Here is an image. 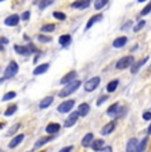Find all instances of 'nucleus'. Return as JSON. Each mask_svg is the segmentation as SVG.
<instances>
[{
    "instance_id": "a878e982",
    "label": "nucleus",
    "mask_w": 151,
    "mask_h": 152,
    "mask_svg": "<svg viewBox=\"0 0 151 152\" xmlns=\"http://www.w3.org/2000/svg\"><path fill=\"white\" fill-rule=\"evenodd\" d=\"M118 83H119V81H118V80H114V81H111V82L107 83V86H106L107 93L115 91V90H117V87H118Z\"/></svg>"
},
{
    "instance_id": "f8f14e48",
    "label": "nucleus",
    "mask_w": 151,
    "mask_h": 152,
    "mask_svg": "<svg viewBox=\"0 0 151 152\" xmlns=\"http://www.w3.org/2000/svg\"><path fill=\"white\" fill-rule=\"evenodd\" d=\"M90 4V0H76V1L72 4V8H76V10H85V8L89 7Z\"/></svg>"
},
{
    "instance_id": "f704fd0d",
    "label": "nucleus",
    "mask_w": 151,
    "mask_h": 152,
    "mask_svg": "<svg viewBox=\"0 0 151 152\" xmlns=\"http://www.w3.org/2000/svg\"><path fill=\"white\" fill-rule=\"evenodd\" d=\"M16 97V93L15 91H11V93H8V94H5L4 97H3V101H8V99H13Z\"/></svg>"
},
{
    "instance_id": "79ce46f5",
    "label": "nucleus",
    "mask_w": 151,
    "mask_h": 152,
    "mask_svg": "<svg viewBox=\"0 0 151 152\" xmlns=\"http://www.w3.org/2000/svg\"><path fill=\"white\" fill-rule=\"evenodd\" d=\"M130 25H131V21H129V23H127V24H125L123 27H122V31H127V28H129Z\"/></svg>"
},
{
    "instance_id": "a211bd4d",
    "label": "nucleus",
    "mask_w": 151,
    "mask_h": 152,
    "mask_svg": "<svg viewBox=\"0 0 151 152\" xmlns=\"http://www.w3.org/2000/svg\"><path fill=\"white\" fill-rule=\"evenodd\" d=\"M45 131L48 134H51V135H54V134H57L60 131V124L59 123H51V124H48V126H46V128H45Z\"/></svg>"
},
{
    "instance_id": "0eeeda50",
    "label": "nucleus",
    "mask_w": 151,
    "mask_h": 152,
    "mask_svg": "<svg viewBox=\"0 0 151 152\" xmlns=\"http://www.w3.org/2000/svg\"><path fill=\"white\" fill-rule=\"evenodd\" d=\"M74 103L76 102L73 101V99H69V101H66V102H64V103H61L59 107H57V110L60 111V113H62V114H65V113H69L72 109L74 107Z\"/></svg>"
},
{
    "instance_id": "f257e3e1",
    "label": "nucleus",
    "mask_w": 151,
    "mask_h": 152,
    "mask_svg": "<svg viewBox=\"0 0 151 152\" xmlns=\"http://www.w3.org/2000/svg\"><path fill=\"white\" fill-rule=\"evenodd\" d=\"M80 86H81V81H78V80H74V81H72V82L66 83V86L60 91L59 97L64 98V97H68V95L73 94V93H74Z\"/></svg>"
},
{
    "instance_id": "1a4fd4ad",
    "label": "nucleus",
    "mask_w": 151,
    "mask_h": 152,
    "mask_svg": "<svg viewBox=\"0 0 151 152\" xmlns=\"http://www.w3.org/2000/svg\"><path fill=\"white\" fill-rule=\"evenodd\" d=\"M138 140L135 138H131L126 144V152H138Z\"/></svg>"
},
{
    "instance_id": "2f4dec72",
    "label": "nucleus",
    "mask_w": 151,
    "mask_h": 152,
    "mask_svg": "<svg viewBox=\"0 0 151 152\" xmlns=\"http://www.w3.org/2000/svg\"><path fill=\"white\" fill-rule=\"evenodd\" d=\"M147 140H149V136H146V138H144L141 143H139V145H138V152H143V151H144V148H146V144H147Z\"/></svg>"
},
{
    "instance_id": "f3484780",
    "label": "nucleus",
    "mask_w": 151,
    "mask_h": 152,
    "mask_svg": "<svg viewBox=\"0 0 151 152\" xmlns=\"http://www.w3.org/2000/svg\"><path fill=\"white\" fill-rule=\"evenodd\" d=\"M102 15H95V16H93L92 17V19L90 20H89V21H88V24H86V27H85V31H88V29H90L92 27H93V25H94L95 24V23H98V21H101V20H102Z\"/></svg>"
},
{
    "instance_id": "2eb2a0df",
    "label": "nucleus",
    "mask_w": 151,
    "mask_h": 152,
    "mask_svg": "<svg viewBox=\"0 0 151 152\" xmlns=\"http://www.w3.org/2000/svg\"><path fill=\"white\" fill-rule=\"evenodd\" d=\"M114 128H115V122L113 121V122H110V123H107L105 127L101 130V135H103V136L109 135V134H111L113 131H114Z\"/></svg>"
},
{
    "instance_id": "39448f33",
    "label": "nucleus",
    "mask_w": 151,
    "mask_h": 152,
    "mask_svg": "<svg viewBox=\"0 0 151 152\" xmlns=\"http://www.w3.org/2000/svg\"><path fill=\"white\" fill-rule=\"evenodd\" d=\"M100 82H101V78L100 77H93V78H90L89 81H86V82H85V85H84V89H85V91H88V93L94 91V90L100 86Z\"/></svg>"
},
{
    "instance_id": "4c0bfd02",
    "label": "nucleus",
    "mask_w": 151,
    "mask_h": 152,
    "mask_svg": "<svg viewBox=\"0 0 151 152\" xmlns=\"http://www.w3.org/2000/svg\"><path fill=\"white\" fill-rule=\"evenodd\" d=\"M107 99H109V97H107V95H102V97H101V98L97 101V104H98V106H101V104H102L103 102H106Z\"/></svg>"
},
{
    "instance_id": "412c9836",
    "label": "nucleus",
    "mask_w": 151,
    "mask_h": 152,
    "mask_svg": "<svg viewBox=\"0 0 151 152\" xmlns=\"http://www.w3.org/2000/svg\"><path fill=\"white\" fill-rule=\"evenodd\" d=\"M147 61H149V57L143 58V60H142V61H139V62H135V64H133V66H131V73H133V74H135V73L138 72V70L141 69L142 66H143L144 64L147 62Z\"/></svg>"
},
{
    "instance_id": "58836bf2",
    "label": "nucleus",
    "mask_w": 151,
    "mask_h": 152,
    "mask_svg": "<svg viewBox=\"0 0 151 152\" xmlns=\"http://www.w3.org/2000/svg\"><path fill=\"white\" fill-rule=\"evenodd\" d=\"M29 16H31V12H29V11H25V12L21 15V19H23V20H25V21H27V20L29 19Z\"/></svg>"
},
{
    "instance_id": "7ed1b4c3",
    "label": "nucleus",
    "mask_w": 151,
    "mask_h": 152,
    "mask_svg": "<svg viewBox=\"0 0 151 152\" xmlns=\"http://www.w3.org/2000/svg\"><path fill=\"white\" fill-rule=\"evenodd\" d=\"M125 113H126V109H125V107H122V106H119L118 103H114L113 106H110L109 109H107V111H106L107 115H109V116H113V118H118V116H122Z\"/></svg>"
},
{
    "instance_id": "b1692460",
    "label": "nucleus",
    "mask_w": 151,
    "mask_h": 152,
    "mask_svg": "<svg viewBox=\"0 0 151 152\" xmlns=\"http://www.w3.org/2000/svg\"><path fill=\"white\" fill-rule=\"evenodd\" d=\"M89 110H90V107H89L88 103H82L80 104V107H78V113H80V116H86L89 114Z\"/></svg>"
},
{
    "instance_id": "c756f323",
    "label": "nucleus",
    "mask_w": 151,
    "mask_h": 152,
    "mask_svg": "<svg viewBox=\"0 0 151 152\" xmlns=\"http://www.w3.org/2000/svg\"><path fill=\"white\" fill-rule=\"evenodd\" d=\"M53 1H54V0H41V1H40V4H39L40 10H45L46 7H49L51 4H53Z\"/></svg>"
},
{
    "instance_id": "dca6fc26",
    "label": "nucleus",
    "mask_w": 151,
    "mask_h": 152,
    "mask_svg": "<svg viewBox=\"0 0 151 152\" xmlns=\"http://www.w3.org/2000/svg\"><path fill=\"white\" fill-rule=\"evenodd\" d=\"M105 147H106L105 142H103L102 139H95L94 142H93V144H92V148L94 151H102Z\"/></svg>"
},
{
    "instance_id": "9b49d317",
    "label": "nucleus",
    "mask_w": 151,
    "mask_h": 152,
    "mask_svg": "<svg viewBox=\"0 0 151 152\" xmlns=\"http://www.w3.org/2000/svg\"><path fill=\"white\" fill-rule=\"evenodd\" d=\"M76 78H77V72H69L68 74H65L62 78H61L60 83L61 85H66V83L72 82V81H74Z\"/></svg>"
},
{
    "instance_id": "ea45409f",
    "label": "nucleus",
    "mask_w": 151,
    "mask_h": 152,
    "mask_svg": "<svg viewBox=\"0 0 151 152\" xmlns=\"http://www.w3.org/2000/svg\"><path fill=\"white\" fill-rule=\"evenodd\" d=\"M72 150H73V145H68L65 148H61L60 152H72Z\"/></svg>"
},
{
    "instance_id": "c85d7f7f",
    "label": "nucleus",
    "mask_w": 151,
    "mask_h": 152,
    "mask_svg": "<svg viewBox=\"0 0 151 152\" xmlns=\"http://www.w3.org/2000/svg\"><path fill=\"white\" fill-rule=\"evenodd\" d=\"M17 111V106L16 104H13V106H11V107H8L7 110H5V113H4V115L5 116H11V115H13Z\"/></svg>"
},
{
    "instance_id": "3c124183",
    "label": "nucleus",
    "mask_w": 151,
    "mask_h": 152,
    "mask_svg": "<svg viewBox=\"0 0 151 152\" xmlns=\"http://www.w3.org/2000/svg\"><path fill=\"white\" fill-rule=\"evenodd\" d=\"M43 152H45V151H43Z\"/></svg>"
},
{
    "instance_id": "aec40b11",
    "label": "nucleus",
    "mask_w": 151,
    "mask_h": 152,
    "mask_svg": "<svg viewBox=\"0 0 151 152\" xmlns=\"http://www.w3.org/2000/svg\"><path fill=\"white\" fill-rule=\"evenodd\" d=\"M53 101H54V97H52V95L45 97L41 102H40V109H46V107H49L52 103H53Z\"/></svg>"
},
{
    "instance_id": "393cba45",
    "label": "nucleus",
    "mask_w": 151,
    "mask_h": 152,
    "mask_svg": "<svg viewBox=\"0 0 151 152\" xmlns=\"http://www.w3.org/2000/svg\"><path fill=\"white\" fill-rule=\"evenodd\" d=\"M59 42H60L62 46H65V48H66V46H68L69 44L72 42V36H70V34H64V36L60 37Z\"/></svg>"
},
{
    "instance_id": "e433bc0d",
    "label": "nucleus",
    "mask_w": 151,
    "mask_h": 152,
    "mask_svg": "<svg viewBox=\"0 0 151 152\" xmlns=\"http://www.w3.org/2000/svg\"><path fill=\"white\" fill-rule=\"evenodd\" d=\"M37 40H39V41H41V42H49L51 41V37H48V36H43V34H40L39 37H37Z\"/></svg>"
},
{
    "instance_id": "c9c22d12",
    "label": "nucleus",
    "mask_w": 151,
    "mask_h": 152,
    "mask_svg": "<svg viewBox=\"0 0 151 152\" xmlns=\"http://www.w3.org/2000/svg\"><path fill=\"white\" fill-rule=\"evenodd\" d=\"M53 17L54 19H59V20H65L66 19L65 13H62V12H53Z\"/></svg>"
},
{
    "instance_id": "9d476101",
    "label": "nucleus",
    "mask_w": 151,
    "mask_h": 152,
    "mask_svg": "<svg viewBox=\"0 0 151 152\" xmlns=\"http://www.w3.org/2000/svg\"><path fill=\"white\" fill-rule=\"evenodd\" d=\"M20 21V16H17V15H11V16H8L7 19L4 20V24L8 25V27H16L17 24H19Z\"/></svg>"
},
{
    "instance_id": "a18cd8bd",
    "label": "nucleus",
    "mask_w": 151,
    "mask_h": 152,
    "mask_svg": "<svg viewBox=\"0 0 151 152\" xmlns=\"http://www.w3.org/2000/svg\"><path fill=\"white\" fill-rule=\"evenodd\" d=\"M147 135H151V123L149 126V128H147Z\"/></svg>"
},
{
    "instance_id": "7c9ffc66",
    "label": "nucleus",
    "mask_w": 151,
    "mask_h": 152,
    "mask_svg": "<svg viewBox=\"0 0 151 152\" xmlns=\"http://www.w3.org/2000/svg\"><path fill=\"white\" fill-rule=\"evenodd\" d=\"M21 127V124H15V126H12V127L10 128V130H8V132L5 134V136H11V135H15V132L17 130H19V128Z\"/></svg>"
},
{
    "instance_id": "4468645a",
    "label": "nucleus",
    "mask_w": 151,
    "mask_h": 152,
    "mask_svg": "<svg viewBox=\"0 0 151 152\" xmlns=\"http://www.w3.org/2000/svg\"><path fill=\"white\" fill-rule=\"evenodd\" d=\"M24 138H25V135H23V134H19V135H16L15 138L11 140V143L8 144V147H10V148H16L17 145L21 144V143H23Z\"/></svg>"
},
{
    "instance_id": "bb28decb",
    "label": "nucleus",
    "mask_w": 151,
    "mask_h": 152,
    "mask_svg": "<svg viewBox=\"0 0 151 152\" xmlns=\"http://www.w3.org/2000/svg\"><path fill=\"white\" fill-rule=\"evenodd\" d=\"M107 1H109V0H95L94 1V8L95 10H98V11L102 10V8L107 4Z\"/></svg>"
},
{
    "instance_id": "ddd939ff",
    "label": "nucleus",
    "mask_w": 151,
    "mask_h": 152,
    "mask_svg": "<svg viewBox=\"0 0 151 152\" xmlns=\"http://www.w3.org/2000/svg\"><path fill=\"white\" fill-rule=\"evenodd\" d=\"M93 142H94V136H93L92 132H89L84 136L82 140H81V145H82V147H92Z\"/></svg>"
},
{
    "instance_id": "a19ab883",
    "label": "nucleus",
    "mask_w": 151,
    "mask_h": 152,
    "mask_svg": "<svg viewBox=\"0 0 151 152\" xmlns=\"http://www.w3.org/2000/svg\"><path fill=\"white\" fill-rule=\"evenodd\" d=\"M143 119H144V121H149V119H151V111H146V113L143 114Z\"/></svg>"
},
{
    "instance_id": "37998d69",
    "label": "nucleus",
    "mask_w": 151,
    "mask_h": 152,
    "mask_svg": "<svg viewBox=\"0 0 151 152\" xmlns=\"http://www.w3.org/2000/svg\"><path fill=\"white\" fill-rule=\"evenodd\" d=\"M102 152H113V148L111 147H105L102 150Z\"/></svg>"
},
{
    "instance_id": "8fccbe9b",
    "label": "nucleus",
    "mask_w": 151,
    "mask_h": 152,
    "mask_svg": "<svg viewBox=\"0 0 151 152\" xmlns=\"http://www.w3.org/2000/svg\"><path fill=\"white\" fill-rule=\"evenodd\" d=\"M27 152H31V151H27Z\"/></svg>"
},
{
    "instance_id": "72a5a7b5",
    "label": "nucleus",
    "mask_w": 151,
    "mask_h": 152,
    "mask_svg": "<svg viewBox=\"0 0 151 152\" xmlns=\"http://www.w3.org/2000/svg\"><path fill=\"white\" fill-rule=\"evenodd\" d=\"M150 12H151V1L143 8V10L141 11V15H142V16H146V15H149Z\"/></svg>"
},
{
    "instance_id": "5701e85b",
    "label": "nucleus",
    "mask_w": 151,
    "mask_h": 152,
    "mask_svg": "<svg viewBox=\"0 0 151 152\" xmlns=\"http://www.w3.org/2000/svg\"><path fill=\"white\" fill-rule=\"evenodd\" d=\"M126 42H127V37L122 36V37H118V39L114 40L113 46H114V48H122V46H125V44Z\"/></svg>"
},
{
    "instance_id": "473e14b6",
    "label": "nucleus",
    "mask_w": 151,
    "mask_h": 152,
    "mask_svg": "<svg viewBox=\"0 0 151 152\" xmlns=\"http://www.w3.org/2000/svg\"><path fill=\"white\" fill-rule=\"evenodd\" d=\"M144 25H146V21H144V20H141V21H139L138 24H136L135 27L133 28V31H134V32H139V31H142V28H143Z\"/></svg>"
},
{
    "instance_id": "09e8293b",
    "label": "nucleus",
    "mask_w": 151,
    "mask_h": 152,
    "mask_svg": "<svg viewBox=\"0 0 151 152\" xmlns=\"http://www.w3.org/2000/svg\"><path fill=\"white\" fill-rule=\"evenodd\" d=\"M0 1H4V0H0Z\"/></svg>"
},
{
    "instance_id": "4be33fe9",
    "label": "nucleus",
    "mask_w": 151,
    "mask_h": 152,
    "mask_svg": "<svg viewBox=\"0 0 151 152\" xmlns=\"http://www.w3.org/2000/svg\"><path fill=\"white\" fill-rule=\"evenodd\" d=\"M48 69H49V64H43V65L37 66V68L33 70V74H34V75L44 74L45 72H48Z\"/></svg>"
},
{
    "instance_id": "f03ea898",
    "label": "nucleus",
    "mask_w": 151,
    "mask_h": 152,
    "mask_svg": "<svg viewBox=\"0 0 151 152\" xmlns=\"http://www.w3.org/2000/svg\"><path fill=\"white\" fill-rule=\"evenodd\" d=\"M17 72H19V65H17L15 61H11V62L8 64V66L5 68V70H4V75H3L1 81H4L5 78L15 77V75L17 74Z\"/></svg>"
},
{
    "instance_id": "de8ad7c7",
    "label": "nucleus",
    "mask_w": 151,
    "mask_h": 152,
    "mask_svg": "<svg viewBox=\"0 0 151 152\" xmlns=\"http://www.w3.org/2000/svg\"><path fill=\"white\" fill-rule=\"evenodd\" d=\"M149 72H151V66H150V68H149Z\"/></svg>"
},
{
    "instance_id": "c03bdc74",
    "label": "nucleus",
    "mask_w": 151,
    "mask_h": 152,
    "mask_svg": "<svg viewBox=\"0 0 151 152\" xmlns=\"http://www.w3.org/2000/svg\"><path fill=\"white\" fill-rule=\"evenodd\" d=\"M7 42H8V40L5 39V37H1V44H4V45H5Z\"/></svg>"
},
{
    "instance_id": "49530a36",
    "label": "nucleus",
    "mask_w": 151,
    "mask_h": 152,
    "mask_svg": "<svg viewBox=\"0 0 151 152\" xmlns=\"http://www.w3.org/2000/svg\"><path fill=\"white\" fill-rule=\"evenodd\" d=\"M143 1H146V0H138V3H143Z\"/></svg>"
},
{
    "instance_id": "20e7f679",
    "label": "nucleus",
    "mask_w": 151,
    "mask_h": 152,
    "mask_svg": "<svg viewBox=\"0 0 151 152\" xmlns=\"http://www.w3.org/2000/svg\"><path fill=\"white\" fill-rule=\"evenodd\" d=\"M133 64H134V57H133V56H126V57H122L119 61H117L115 68L119 70H123V69H127V68H130V66H133Z\"/></svg>"
},
{
    "instance_id": "cd10ccee",
    "label": "nucleus",
    "mask_w": 151,
    "mask_h": 152,
    "mask_svg": "<svg viewBox=\"0 0 151 152\" xmlns=\"http://www.w3.org/2000/svg\"><path fill=\"white\" fill-rule=\"evenodd\" d=\"M56 25L54 24H46V25H43L41 27V32L43 33H48V32H53Z\"/></svg>"
},
{
    "instance_id": "6e6552de",
    "label": "nucleus",
    "mask_w": 151,
    "mask_h": 152,
    "mask_svg": "<svg viewBox=\"0 0 151 152\" xmlns=\"http://www.w3.org/2000/svg\"><path fill=\"white\" fill-rule=\"evenodd\" d=\"M78 118H80V113H78V111H74V113H72L70 115L66 118L64 126H65V127H72V126H74L76 123H77Z\"/></svg>"
},
{
    "instance_id": "423d86ee",
    "label": "nucleus",
    "mask_w": 151,
    "mask_h": 152,
    "mask_svg": "<svg viewBox=\"0 0 151 152\" xmlns=\"http://www.w3.org/2000/svg\"><path fill=\"white\" fill-rule=\"evenodd\" d=\"M15 50L16 53L19 54H23V56H29L32 52H36L33 45H29V46H20V45H15Z\"/></svg>"
},
{
    "instance_id": "6ab92c4d",
    "label": "nucleus",
    "mask_w": 151,
    "mask_h": 152,
    "mask_svg": "<svg viewBox=\"0 0 151 152\" xmlns=\"http://www.w3.org/2000/svg\"><path fill=\"white\" fill-rule=\"evenodd\" d=\"M52 139H53V136H44V138H40L36 143H34V148H36V150L37 148H41L43 145L46 144L48 142H51Z\"/></svg>"
}]
</instances>
